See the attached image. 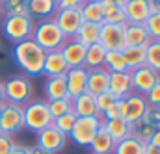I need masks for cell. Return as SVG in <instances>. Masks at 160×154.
I'll use <instances>...</instances> for the list:
<instances>
[{
  "mask_svg": "<svg viewBox=\"0 0 160 154\" xmlns=\"http://www.w3.org/2000/svg\"><path fill=\"white\" fill-rule=\"evenodd\" d=\"M45 56H47V52L32 37L26 41H21V43H15V46H13V60L24 71V76L26 75L28 76L43 75Z\"/></svg>",
  "mask_w": 160,
  "mask_h": 154,
  "instance_id": "1",
  "label": "cell"
},
{
  "mask_svg": "<svg viewBox=\"0 0 160 154\" xmlns=\"http://www.w3.org/2000/svg\"><path fill=\"white\" fill-rule=\"evenodd\" d=\"M32 39L39 45L45 52H52V50H60L65 43V36L62 34V30L58 28V24L54 22V19H43L38 24H34V34Z\"/></svg>",
  "mask_w": 160,
  "mask_h": 154,
  "instance_id": "2",
  "label": "cell"
},
{
  "mask_svg": "<svg viewBox=\"0 0 160 154\" xmlns=\"http://www.w3.org/2000/svg\"><path fill=\"white\" fill-rule=\"evenodd\" d=\"M32 93H34L32 82H30V78L24 76V75H13V76H9L4 82L6 102L24 106L26 102L32 100Z\"/></svg>",
  "mask_w": 160,
  "mask_h": 154,
  "instance_id": "3",
  "label": "cell"
},
{
  "mask_svg": "<svg viewBox=\"0 0 160 154\" xmlns=\"http://www.w3.org/2000/svg\"><path fill=\"white\" fill-rule=\"evenodd\" d=\"M22 112H24V128H28L30 132L38 134L43 128L50 126L52 124V115L48 112V106L47 102L43 100H30L22 106Z\"/></svg>",
  "mask_w": 160,
  "mask_h": 154,
  "instance_id": "4",
  "label": "cell"
},
{
  "mask_svg": "<svg viewBox=\"0 0 160 154\" xmlns=\"http://www.w3.org/2000/svg\"><path fill=\"white\" fill-rule=\"evenodd\" d=\"M2 32L13 43L26 41L34 34V19L30 15H6L2 22Z\"/></svg>",
  "mask_w": 160,
  "mask_h": 154,
  "instance_id": "5",
  "label": "cell"
},
{
  "mask_svg": "<svg viewBox=\"0 0 160 154\" xmlns=\"http://www.w3.org/2000/svg\"><path fill=\"white\" fill-rule=\"evenodd\" d=\"M24 128V112L22 106L4 102L0 106V134L13 136Z\"/></svg>",
  "mask_w": 160,
  "mask_h": 154,
  "instance_id": "6",
  "label": "cell"
},
{
  "mask_svg": "<svg viewBox=\"0 0 160 154\" xmlns=\"http://www.w3.org/2000/svg\"><path fill=\"white\" fill-rule=\"evenodd\" d=\"M102 126V119L101 117H77V123L69 134V137L80 145V147H89L93 136L97 134V130Z\"/></svg>",
  "mask_w": 160,
  "mask_h": 154,
  "instance_id": "7",
  "label": "cell"
},
{
  "mask_svg": "<svg viewBox=\"0 0 160 154\" xmlns=\"http://www.w3.org/2000/svg\"><path fill=\"white\" fill-rule=\"evenodd\" d=\"M54 22L58 24V28L62 30V34L65 36V39H73L78 32L80 24L84 22L82 19V11L78 7H63V9H56L54 13Z\"/></svg>",
  "mask_w": 160,
  "mask_h": 154,
  "instance_id": "8",
  "label": "cell"
},
{
  "mask_svg": "<svg viewBox=\"0 0 160 154\" xmlns=\"http://www.w3.org/2000/svg\"><path fill=\"white\" fill-rule=\"evenodd\" d=\"M118 102H119V117L125 119L128 124H132L134 121L142 119V117L145 115L147 108H149L145 97L140 95V93H134V91L130 95H127L125 99L118 100Z\"/></svg>",
  "mask_w": 160,
  "mask_h": 154,
  "instance_id": "9",
  "label": "cell"
},
{
  "mask_svg": "<svg viewBox=\"0 0 160 154\" xmlns=\"http://www.w3.org/2000/svg\"><path fill=\"white\" fill-rule=\"evenodd\" d=\"M99 43L106 50H123L127 46L125 43V24H101Z\"/></svg>",
  "mask_w": 160,
  "mask_h": 154,
  "instance_id": "10",
  "label": "cell"
},
{
  "mask_svg": "<svg viewBox=\"0 0 160 154\" xmlns=\"http://www.w3.org/2000/svg\"><path fill=\"white\" fill-rule=\"evenodd\" d=\"M67 143V136H63L54 124L43 128L41 132H38V147L47 151V152L54 154L58 151H62Z\"/></svg>",
  "mask_w": 160,
  "mask_h": 154,
  "instance_id": "11",
  "label": "cell"
},
{
  "mask_svg": "<svg viewBox=\"0 0 160 154\" xmlns=\"http://www.w3.org/2000/svg\"><path fill=\"white\" fill-rule=\"evenodd\" d=\"M130 75V85H132V91L134 93H140V95H145L158 80V73H155L153 69H149L147 65L143 67H138L134 71H128Z\"/></svg>",
  "mask_w": 160,
  "mask_h": 154,
  "instance_id": "12",
  "label": "cell"
},
{
  "mask_svg": "<svg viewBox=\"0 0 160 154\" xmlns=\"http://www.w3.org/2000/svg\"><path fill=\"white\" fill-rule=\"evenodd\" d=\"M88 69L86 67H73L65 73V84H67V95L69 99H77L78 95L86 93L88 87Z\"/></svg>",
  "mask_w": 160,
  "mask_h": 154,
  "instance_id": "13",
  "label": "cell"
},
{
  "mask_svg": "<svg viewBox=\"0 0 160 154\" xmlns=\"http://www.w3.org/2000/svg\"><path fill=\"white\" fill-rule=\"evenodd\" d=\"M60 52H62V56H63V60H65V63H67L69 69H73V67H84L86 46L80 45L78 41H75V39H65V43H63V46L60 48Z\"/></svg>",
  "mask_w": 160,
  "mask_h": 154,
  "instance_id": "14",
  "label": "cell"
},
{
  "mask_svg": "<svg viewBox=\"0 0 160 154\" xmlns=\"http://www.w3.org/2000/svg\"><path fill=\"white\" fill-rule=\"evenodd\" d=\"M123 9L127 15V22H130V24H143L147 21V17L151 15L149 0H127Z\"/></svg>",
  "mask_w": 160,
  "mask_h": 154,
  "instance_id": "15",
  "label": "cell"
},
{
  "mask_svg": "<svg viewBox=\"0 0 160 154\" xmlns=\"http://www.w3.org/2000/svg\"><path fill=\"white\" fill-rule=\"evenodd\" d=\"M73 112L77 117H101L97 110V99L91 93H82L73 99Z\"/></svg>",
  "mask_w": 160,
  "mask_h": 154,
  "instance_id": "16",
  "label": "cell"
},
{
  "mask_svg": "<svg viewBox=\"0 0 160 154\" xmlns=\"http://www.w3.org/2000/svg\"><path fill=\"white\" fill-rule=\"evenodd\" d=\"M108 91L118 99H125L127 95L132 93V85H130V75L127 73H110L108 78Z\"/></svg>",
  "mask_w": 160,
  "mask_h": 154,
  "instance_id": "17",
  "label": "cell"
},
{
  "mask_svg": "<svg viewBox=\"0 0 160 154\" xmlns=\"http://www.w3.org/2000/svg\"><path fill=\"white\" fill-rule=\"evenodd\" d=\"M69 71L63 56L60 50H52V52H47L45 56V63H43V75L47 76H62Z\"/></svg>",
  "mask_w": 160,
  "mask_h": 154,
  "instance_id": "18",
  "label": "cell"
},
{
  "mask_svg": "<svg viewBox=\"0 0 160 154\" xmlns=\"http://www.w3.org/2000/svg\"><path fill=\"white\" fill-rule=\"evenodd\" d=\"M43 89H45L47 102L48 100H58V99H69V95H67V84H65V75L47 78Z\"/></svg>",
  "mask_w": 160,
  "mask_h": 154,
  "instance_id": "19",
  "label": "cell"
},
{
  "mask_svg": "<svg viewBox=\"0 0 160 154\" xmlns=\"http://www.w3.org/2000/svg\"><path fill=\"white\" fill-rule=\"evenodd\" d=\"M125 43L127 46H147L151 43V37L143 24H125Z\"/></svg>",
  "mask_w": 160,
  "mask_h": 154,
  "instance_id": "20",
  "label": "cell"
},
{
  "mask_svg": "<svg viewBox=\"0 0 160 154\" xmlns=\"http://www.w3.org/2000/svg\"><path fill=\"white\" fill-rule=\"evenodd\" d=\"M108 78H110V73L104 67L89 71L88 73V87H86V91L95 95V97L104 93V91H108Z\"/></svg>",
  "mask_w": 160,
  "mask_h": 154,
  "instance_id": "21",
  "label": "cell"
},
{
  "mask_svg": "<svg viewBox=\"0 0 160 154\" xmlns=\"http://www.w3.org/2000/svg\"><path fill=\"white\" fill-rule=\"evenodd\" d=\"M114 147H116V141L110 137V134L104 130V126H101L97 130V134L93 136L88 149H91V154H112Z\"/></svg>",
  "mask_w": 160,
  "mask_h": 154,
  "instance_id": "22",
  "label": "cell"
},
{
  "mask_svg": "<svg viewBox=\"0 0 160 154\" xmlns=\"http://www.w3.org/2000/svg\"><path fill=\"white\" fill-rule=\"evenodd\" d=\"M104 58H106V48L101 43L86 46V58H84V67L88 71L93 69H102L104 67Z\"/></svg>",
  "mask_w": 160,
  "mask_h": 154,
  "instance_id": "23",
  "label": "cell"
},
{
  "mask_svg": "<svg viewBox=\"0 0 160 154\" xmlns=\"http://www.w3.org/2000/svg\"><path fill=\"white\" fill-rule=\"evenodd\" d=\"M56 2L54 0H28V15L34 19V17H39L43 19H50L54 17L56 13Z\"/></svg>",
  "mask_w": 160,
  "mask_h": 154,
  "instance_id": "24",
  "label": "cell"
},
{
  "mask_svg": "<svg viewBox=\"0 0 160 154\" xmlns=\"http://www.w3.org/2000/svg\"><path fill=\"white\" fill-rule=\"evenodd\" d=\"M102 126L104 130L110 134V137L118 143V141H123L125 137L130 136V124L121 119V117H116V119H110V121H102Z\"/></svg>",
  "mask_w": 160,
  "mask_h": 154,
  "instance_id": "25",
  "label": "cell"
},
{
  "mask_svg": "<svg viewBox=\"0 0 160 154\" xmlns=\"http://www.w3.org/2000/svg\"><path fill=\"white\" fill-rule=\"evenodd\" d=\"M121 56L128 71H134L145 65V46H125L121 50Z\"/></svg>",
  "mask_w": 160,
  "mask_h": 154,
  "instance_id": "26",
  "label": "cell"
},
{
  "mask_svg": "<svg viewBox=\"0 0 160 154\" xmlns=\"http://www.w3.org/2000/svg\"><path fill=\"white\" fill-rule=\"evenodd\" d=\"M99 32H101V24H93V22H82L75 36V41H78L80 45L84 46H89V45H95L99 43Z\"/></svg>",
  "mask_w": 160,
  "mask_h": 154,
  "instance_id": "27",
  "label": "cell"
},
{
  "mask_svg": "<svg viewBox=\"0 0 160 154\" xmlns=\"http://www.w3.org/2000/svg\"><path fill=\"white\" fill-rule=\"evenodd\" d=\"M80 11H82L84 22L102 24V17H104V6H102V2H84L80 6Z\"/></svg>",
  "mask_w": 160,
  "mask_h": 154,
  "instance_id": "28",
  "label": "cell"
},
{
  "mask_svg": "<svg viewBox=\"0 0 160 154\" xmlns=\"http://www.w3.org/2000/svg\"><path fill=\"white\" fill-rule=\"evenodd\" d=\"M143 147H145V143H142L134 136H128L123 141L116 143L112 154H143Z\"/></svg>",
  "mask_w": 160,
  "mask_h": 154,
  "instance_id": "29",
  "label": "cell"
},
{
  "mask_svg": "<svg viewBox=\"0 0 160 154\" xmlns=\"http://www.w3.org/2000/svg\"><path fill=\"white\" fill-rule=\"evenodd\" d=\"M155 126L153 124H149L143 117L142 119H138V121H134L132 124H130V136H134L136 139H140L142 143H147L149 139H151V136L155 134Z\"/></svg>",
  "mask_w": 160,
  "mask_h": 154,
  "instance_id": "30",
  "label": "cell"
},
{
  "mask_svg": "<svg viewBox=\"0 0 160 154\" xmlns=\"http://www.w3.org/2000/svg\"><path fill=\"white\" fill-rule=\"evenodd\" d=\"M104 69L108 73H127V65L125 60L121 56V50H106V58H104Z\"/></svg>",
  "mask_w": 160,
  "mask_h": 154,
  "instance_id": "31",
  "label": "cell"
},
{
  "mask_svg": "<svg viewBox=\"0 0 160 154\" xmlns=\"http://www.w3.org/2000/svg\"><path fill=\"white\" fill-rule=\"evenodd\" d=\"M145 65L160 75V41H151L145 46Z\"/></svg>",
  "mask_w": 160,
  "mask_h": 154,
  "instance_id": "32",
  "label": "cell"
},
{
  "mask_svg": "<svg viewBox=\"0 0 160 154\" xmlns=\"http://www.w3.org/2000/svg\"><path fill=\"white\" fill-rule=\"evenodd\" d=\"M102 22H106V24H127L125 9H123L121 6H114V4L104 6V17H102Z\"/></svg>",
  "mask_w": 160,
  "mask_h": 154,
  "instance_id": "33",
  "label": "cell"
},
{
  "mask_svg": "<svg viewBox=\"0 0 160 154\" xmlns=\"http://www.w3.org/2000/svg\"><path fill=\"white\" fill-rule=\"evenodd\" d=\"M48 106V112L52 119H58V117L65 115L69 112H73V100L71 99H58V100H48L47 102Z\"/></svg>",
  "mask_w": 160,
  "mask_h": 154,
  "instance_id": "34",
  "label": "cell"
},
{
  "mask_svg": "<svg viewBox=\"0 0 160 154\" xmlns=\"http://www.w3.org/2000/svg\"><path fill=\"white\" fill-rule=\"evenodd\" d=\"M6 15H28V0H2Z\"/></svg>",
  "mask_w": 160,
  "mask_h": 154,
  "instance_id": "35",
  "label": "cell"
},
{
  "mask_svg": "<svg viewBox=\"0 0 160 154\" xmlns=\"http://www.w3.org/2000/svg\"><path fill=\"white\" fill-rule=\"evenodd\" d=\"M75 123H77V115H75V112H69V113H65V115H62V117H58V119L52 121V124H54L63 136H67V137H69V134H71Z\"/></svg>",
  "mask_w": 160,
  "mask_h": 154,
  "instance_id": "36",
  "label": "cell"
},
{
  "mask_svg": "<svg viewBox=\"0 0 160 154\" xmlns=\"http://www.w3.org/2000/svg\"><path fill=\"white\" fill-rule=\"evenodd\" d=\"M151 41H160V13H151L143 22Z\"/></svg>",
  "mask_w": 160,
  "mask_h": 154,
  "instance_id": "37",
  "label": "cell"
},
{
  "mask_svg": "<svg viewBox=\"0 0 160 154\" xmlns=\"http://www.w3.org/2000/svg\"><path fill=\"white\" fill-rule=\"evenodd\" d=\"M143 97H145L149 108H160V78L157 80V84H155Z\"/></svg>",
  "mask_w": 160,
  "mask_h": 154,
  "instance_id": "38",
  "label": "cell"
},
{
  "mask_svg": "<svg viewBox=\"0 0 160 154\" xmlns=\"http://www.w3.org/2000/svg\"><path fill=\"white\" fill-rule=\"evenodd\" d=\"M95 99H97V110H99V115H101L102 112H106V110H108V108H110L116 100H118V99H116L110 91H104V93L97 95Z\"/></svg>",
  "mask_w": 160,
  "mask_h": 154,
  "instance_id": "39",
  "label": "cell"
},
{
  "mask_svg": "<svg viewBox=\"0 0 160 154\" xmlns=\"http://www.w3.org/2000/svg\"><path fill=\"white\" fill-rule=\"evenodd\" d=\"M143 119L158 130L160 128V108H147V112H145Z\"/></svg>",
  "mask_w": 160,
  "mask_h": 154,
  "instance_id": "40",
  "label": "cell"
},
{
  "mask_svg": "<svg viewBox=\"0 0 160 154\" xmlns=\"http://www.w3.org/2000/svg\"><path fill=\"white\" fill-rule=\"evenodd\" d=\"M17 143L13 141L11 136H6V134H0V154H9L11 149L15 147Z\"/></svg>",
  "mask_w": 160,
  "mask_h": 154,
  "instance_id": "41",
  "label": "cell"
},
{
  "mask_svg": "<svg viewBox=\"0 0 160 154\" xmlns=\"http://www.w3.org/2000/svg\"><path fill=\"white\" fill-rule=\"evenodd\" d=\"M116 117H119V102H118V100H116L106 112L101 113V119H102V121H110V119H116Z\"/></svg>",
  "mask_w": 160,
  "mask_h": 154,
  "instance_id": "42",
  "label": "cell"
},
{
  "mask_svg": "<svg viewBox=\"0 0 160 154\" xmlns=\"http://www.w3.org/2000/svg\"><path fill=\"white\" fill-rule=\"evenodd\" d=\"M56 2V7L58 9H63V7H78L84 4V0H54Z\"/></svg>",
  "mask_w": 160,
  "mask_h": 154,
  "instance_id": "43",
  "label": "cell"
},
{
  "mask_svg": "<svg viewBox=\"0 0 160 154\" xmlns=\"http://www.w3.org/2000/svg\"><path fill=\"white\" fill-rule=\"evenodd\" d=\"M147 143H151V145H155V147H158L160 149V128L158 130H155V134L151 136V139H149Z\"/></svg>",
  "mask_w": 160,
  "mask_h": 154,
  "instance_id": "44",
  "label": "cell"
},
{
  "mask_svg": "<svg viewBox=\"0 0 160 154\" xmlns=\"http://www.w3.org/2000/svg\"><path fill=\"white\" fill-rule=\"evenodd\" d=\"M143 154H160V149L158 147H155V145H151V143H145V147H143Z\"/></svg>",
  "mask_w": 160,
  "mask_h": 154,
  "instance_id": "45",
  "label": "cell"
},
{
  "mask_svg": "<svg viewBox=\"0 0 160 154\" xmlns=\"http://www.w3.org/2000/svg\"><path fill=\"white\" fill-rule=\"evenodd\" d=\"M9 154H28V147H22V145H15L13 149H11V152Z\"/></svg>",
  "mask_w": 160,
  "mask_h": 154,
  "instance_id": "46",
  "label": "cell"
},
{
  "mask_svg": "<svg viewBox=\"0 0 160 154\" xmlns=\"http://www.w3.org/2000/svg\"><path fill=\"white\" fill-rule=\"evenodd\" d=\"M151 13H160V0H149Z\"/></svg>",
  "mask_w": 160,
  "mask_h": 154,
  "instance_id": "47",
  "label": "cell"
},
{
  "mask_svg": "<svg viewBox=\"0 0 160 154\" xmlns=\"http://www.w3.org/2000/svg\"><path fill=\"white\" fill-rule=\"evenodd\" d=\"M28 154H50V152H47V151H43V149H39V147L36 145L34 149H28Z\"/></svg>",
  "mask_w": 160,
  "mask_h": 154,
  "instance_id": "48",
  "label": "cell"
},
{
  "mask_svg": "<svg viewBox=\"0 0 160 154\" xmlns=\"http://www.w3.org/2000/svg\"><path fill=\"white\" fill-rule=\"evenodd\" d=\"M6 102V95H4V82H0V106Z\"/></svg>",
  "mask_w": 160,
  "mask_h": 154,
  "instance_id": "49",
  "label": "cell"
},
{
  "mask_svg": "<svg viewBox=\"0 0 160 154\" xmlns=\"http://www.w3.org/2000/svg\"><path fill=\"white\" fill-rule=\"evenodd\" d=\"M108 2H110V4H114V6H121V7L127 4V0H108Z\"/></svg>",
  "mask_w": 160,
  "mask_h": 154,
  "instance_id": "50",
  "label": "cell"
},
{
  "mask_svg": "<svg viewBox=\"0 0 160 154\" xmlns=\"http://www.w3.org/2000/svg\"><path fill=\"white\" fill-rule=\"evenodd\" d=\"M4 15V6H2V2H0V17Z\"/></svg>",
  "mask_w": 160,
  "mask_h": 154,
  "instance_id": "51",
  "label": "cell"
},
{
  "mask_svg": "<svg viewBox=\"0 0 160 154\" xmlns=\"http://www.w3.org/2000/svg\"><path fill=\"white\" fill-rule=\"evenodd\" d=\"M84 2H102V0H84Z\"/></svg>",
  "mask_w": 160,
  "mask_h": 154,
  "instance_id": "52",
  "label": "cell"
},
{
  "mask_svg": "<svg viewBox=\"0 0 160 154\" xmlns=\"http://www.w3.org/2000/svg\"><path fill=\"white\" fill-rule=\"evenodd\" d=\"M0 2H2V0H0Z\"/></svg>",
  "mask_w": 160,
  "mask_h": 154,
  "instance_id": "53",
  "label": "cell"
}]
</instances>
